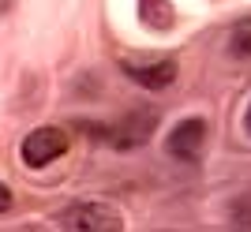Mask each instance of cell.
<instances>
[{
  "mask_svg": "<svg viewBox=\"0 0 251 232\" xmlns=\"http://www.w3.org/2000/svg\"><path fill=\"white\" fill-rule=\"evenodd\" d=\"M56 225L72 232H120L124 217L109 206H101V202H75V206L56 213Z\"/></svg>",
  "mask_w": 251,
  "mask_h": 232,
  "instance_id": "cell-1",
  "label": "cell"
},
{
  "mask_svg": "<svg viewBox=\"0 0 251 232\" xmlns=\"http://www.w3.org/2000/svg\"><path fill=\"white\" fill-rule=\"evenodd\" d=\"M68 150V131L64 127H38V131H30V135L23 139V161L30 165V169H42V165H49V161H56Z\"/></svg>",
  "mask_w": 251,
  "mask_h": 232,
  "instance_id": "cell-2",
  "label": "cell"
},
{
  "mask_svg": "<svg viewBox=\"0 0 251 232\" xmlns=\"http://www.w3.org/2000/svg\"><path fill=\"white\" fill-rule=\"evenodd\" d=\"M206 120L202 116H188V120H180L165 139V154L176 161H199L202 146H206Z\"/></svg>",
  "mask_w": 251,
  "mask_h": 232,
  "instance_id": "cell-3",
  "label": "cell"
},
{
  "mask_svg": "<svg viewBox=\"0 0 251 232\" xmlns=\"http://www.w3.org/2000/svg\"><path fill=\"white\" fill-rule=\"evenodd\" d=\"M154 124H157V109H135V113H127L120 124L105 127L101 139H109V142L120 146V150H135V146H143V142L150 139Z\"/></svg>",
  "mask_w": 251,
  "mask_h": 232,
  "instance_id": "cell-4",
  "label": "cell"
},
{
  "mask_svg": "<svg viewBox=\"0 0 251 232\" xmlns=\"http://www.w3.org/2000/svg\"><path fill=\"white\" fill-rule=\"evenodd\" d=\"M120 71H124L131 83L147 86V90H165V86L176 79V64H173V60H150V64L120 60Z\"/></svg>",
  "mask_w": 251,
  "mask_h": 232,
  "instance_id": "cell-5",
  "label": "cell"
},
{
  "mask_svg": "<svg viewBox=\"0 0 251 232\" xmlns=\"http://www.w3.org/2000/svg\"><path fill=\"white\" fill-rule=\"evenodd\" d=\"M139 19L150 30H169L176 23V11H173L169 0H139Z\"/></svg>",
  "mask_w": 251,
  "mask_h": 232,
  "instance_id": "cell-6",
  "label": "cell"
},
{
  "mask_svg": "<svg viewBox=\"0 0 251 232\" xmlns=\"http://www.w3.org/2000/svg\"><path fill=\"white\" fill-rule=\"evenodd\" d=\"M232 53L236 56H251V15L232 26Z\"/></svg>",
  "mask_w": 251,
  "mask_h": 232,
  "instance_id": "cell-7",
  "label": "cell"
},
{
  "mask_svg": "<svg viewBox=\"0 0 251 232\" xmlns=\"http://www.w3.org/2000/svg\"><path fill=\"white\" fill-rule=\"evenodd\" d=\"M8 210H11V187L0 184V213H8Z\"/></svg>",
  "mask_w": 251,
  "mask_h": 232,
  "instance_id": "cell-8",
  "label": "cell"
},
{
  "mask_svg": "<svg viewBox=\"0 0 251 232\" xmlns=\"http://www.w3.org/2000/svg\"><path fill=\"white\" fill-rule=\"evenodd\" d=\"M244 127L251 131V105H248V116H244Z\"/></svg>",
  "mask_w": 251,
  "mask_h": 232,
  "instance_id": "cell-9",
  "label": "cell"
}]
</instances>
